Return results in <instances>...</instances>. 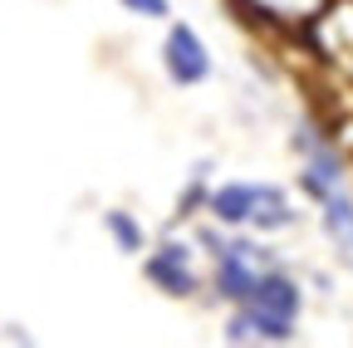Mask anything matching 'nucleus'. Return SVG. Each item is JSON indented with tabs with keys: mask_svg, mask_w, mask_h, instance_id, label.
Listing matches in <instances>:
<instances>
[{
	"mask_svg": "<svg viewBox=\"0 0 353 348\" xmlns=\"http://www.w3.org/2000/svg\"><path fill=\"white\" fill-rule=\"evenodd\" d=\"M294 147L309 157V172H304V187L309 192H314L319 201L329 196V192H339V182H343V167H339V157L329 152V147H319L314 138H309V133H299L294 138Z\"/></svg>",
	"mask_w": 353,
	"mask_h": 348,
	"instance_id": "obj_5",
	"label": "nucleus"
},
{
	"mask_svg": "<svg viewBox=\"0 0 353 348\" xmlns=\"http://www.w3.org/2000/svg\"><path fill=\"white\" fill-rule=\"evenodd\" d=\"M324 226H329V236L339 240V250L353 245V201H348V196H339V192L324 196Z\"/></svg>",
	"mask_w": 353,
	"mask_h": 348,
	"instance_id": "obj_6",
	"label": "nucleus"
},
{
	"mask_svg": "<svg viewBox=\"0 0 353 348\" xmlns=\"http://www.w3.org/2000/svg\"><path fill=\"white\" fill-rule=\"evenodd\" d=\"M245 319L255 329V338H275L285 343L294 334V319H299V285L285 280V275H265L255 280L250 299H245Z\"/></svg>",
	"mask_w": 353,
	"mask_h": 348,
	"instance_id": "obj_1",
	"label": "nucleus"
},
{
	"mask_svg": "<svg viewBox=\"0 0 353 348\" xmlns=\"http://www.w3.org/2000/svg\"><path fill=\"white\" fill-rule=\"evenodd\" d=\"M103 226L113 231V240H118L123 255H138V250H143V226L132 221L128 211H103Z\"/></svg>",
	"mask_w": 353,
	"mask_h": 348,
	"instance_id": "obj_7",
	"label": "nucleus"
},
{
	"mask_svg": "<svg viewBox=\"0 0 353 348\" xmlns=\"http://www.w3.org/2000/svg\"><path fill=\"white\" fill-rule=\"evenodd\" d=\"M148 280L152 285H162L167 294H192L196 289V275H192V265H187V245H176V240H167L157 255H148Z\"/></svg>",
	"mask_w": 353,
	"mask_h": 348,
	"instance_id": "obj_4",
	"label": "nucleus"
},
{
	"mask_svg": "<svg viewBox=\"0 0 353 348\" xmlns=\"http://www.w3.org/2000/svg\"><path fill=\"white\" fill-rule=\"evenodd\" d=\"M250 221H255L260 231H280V226H294V211L285 206V196H270V201H265V211H255Z\"/></svg>",
	"mask_w": 353,
	"mask_h": 348,
	"instance_id": "obj_8",
	"label": "nucleus"
},
{
	"mask_svg": "<svg viewBox=\"0 0 353 348\" xmlns=\"http://www.w3.org/2000/svg\"><path fill=\"white\" fill-rule=\"evenodd\" d=\"M280 196V187H255V182H231V187H221L211 196V211H216V221H226V226H241L250 221V216L260 211V201H270Z\"/></svg>",
	"mask_w": 353,
	"mask_h": 348,
	"instance_id": "obj_3",
	"label": "nucleus"
},
{
	"mask_svg": "<svg viewBox=\"0 0 353 348\" xmlns=\"http://www.w3.org/2000/svg\"><path fill=\"white\" fill-rule=\"evenodd\" d=\"M162 59H167V79L182 83V89L211 79V54H206V45L196 39L192 25H172V30H167V54H162Z\"/></svg>",
	"mask_w": 353,
	"mask_h": 348,
	"instance_id": "obj_2",
	"label": "nucleus"
},
{
	"mask_svg": "<svg viewBox=\"0 0 353 348\" xmlns=\"http://www.w3.org/2000/svg\"><path fill=\"white\" fill-rule=\"evenodd\" d=\"M123 6L132 10V15H148V20H162L172 6H167V0H123Z\"/></svg>",
	"mask_w": 353,
	"mask_h": 348,
	"instance_id": "obj_9",
	"label": "nucleus"
}]
</instances>
